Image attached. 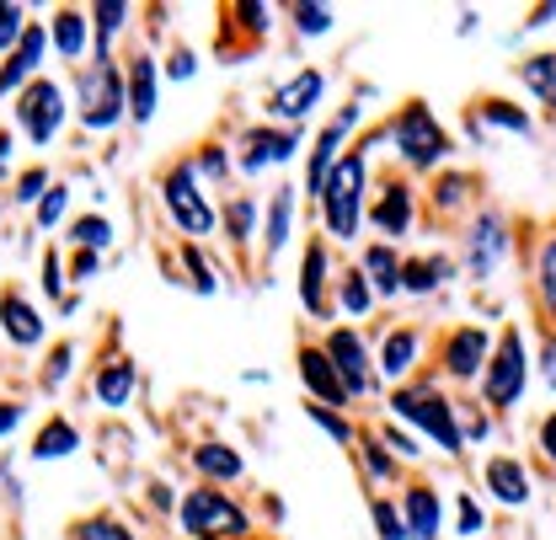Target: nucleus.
<instances>
[{
  "label": "nucleus",
  "mask_w": 556,
  "mask_h": 540,
  "mask_svg": "<svg viewBox=\"0 0 556 540\" xmlns=\"http://www.w3.org/2000/svg\"><path fill=\"white\" fill-rule=\"evenodd\" d=\"M486 492L508 508H525L530 503V472L514 461V455H492L486 461Z\"/></svg>",
  "instance_id": "obj_22"
},
{
  "label": "nucleus",
  "mask_w": 556,
  "mask_h": 540,
  "mask_svg": "<svg viewBox=\"0 0 556 540\" xmlns=\"http://www.w3.org/2000/svg\"><path fill=\"white\" fill-rule=\"evenodd\" d=\"M182 530L188 540H247V508L204 481L182 498Z\"/></svg>",
  "instance_id": "obj_5"
},
{
  "label": "nucleus",
  "mask_w": 556,
  "mask_h": 540,
  "mask_svg": "<svg viewBox=\"0 0 556 540\" xmlns=\"http://www.w3.org/2000/svg\"><path fill=\"white\" fill-rule=\"evenodd\" d=\"M182 263H188V273H193V289H199V294H219V278H214V268L204 263L199 247H182Z\"/></svg>",
  "instance_id": "obj_46"
},
{
  "label": "nucleus",
  "mask_w": 556,
  "mask_h": 540,
  "mask_svg": "<svg viewBox=\"0 0 556 540\" xmlns=\"http://www.w3.org/2000/svg\"><path fill=\"white\" fill-rule=\"evenodd\" d=\"M535 444H541V461L556 472V412H546V417L535 423Z\"/></svg>",
  "instance_id": "obj_50"
},
{
  "label": "nucleus",
  "mask_w": 556,
  "mask_h": 540,
  "mask_svg": "<svg viewBox=\"0 0 556 540\" xmlns=\"http://www.w3.org/2000/svg\"><path fill=\"white\" fill-rule=\"evenodd\" d=\"M75 113H80L86 129H113L129 113V75L113 54H97L80 70V108Z\"/></svg>",
  "instance_id": "obj_3"
},
{
  "label": "nucleus",
  "mask_w": 556,
  "mask_h": 540,
  "mask_svg": "<svg viewBox=\"0 0 556 540\" xmlns=\"http://www.w3.org/2000/svg\"><path fill=\"white\" fill-rule=\"evenodd\" d=\"M11 145H16V139H11V129H0V177L11 172Z\"/></svg>",
  "instance_id": "obj_58"
},
{
  "label": "nucleus",
  "mask_w": 556,
  "mask_h": 540,
  "mask_svg": "<svg viewBox=\"0 0 556 540\" xmlns=\"http://www.w3.org/2000/svg\"><path fill=\"white\" fill-rule=\"evenodd\" d=\"M70 540H139L118 514H91L80 525H70Z\"/></svg>",
  "instance_id": "obj_38"
},
{
  "label": "nucleus",
  "mask_w": 556,
  "mask_h": 540,
  "mask_svg": "<svg viewBox=\"0 0 556 540\" xmlns=\"http://www.w3.org/2000/svg\"><path fill=\"white\" fill-rule=\"evenodd\" d=\"M386 139L396 145V155H402V166H413V172H428V166H439L444 155H450V135L439 129V118L428 113V102H402L396 113H391V124H386Z\"/></svg>",
  "instance_id": "obj_2"
},
{
  "label": "nucleus",
  "mask_w": 556,
  "mask_h": 540,
  "mask_svg": "<svg viewBox=\"0 0 556 540\" xmlns=\"http://www.w3.org/2000/svg\"><path fill=\"white\" fill-rule=\"evenodd\" d=\"M338 300H343L348 316H369V305H375V284L364 278V268H343V278H338Z\"/></svg>",
  "instance_id": "obj_36"
},
{
  "label": "nucleus",
  "mask_w": 556,
  "mask_h": 540,
  "mask_svg": "<svg viewBox=\"0 0 556 540\" xmlns=\"http://www.w3.org/2000/svg\"><path fill=\"white\" fill-rule=\"evenodd\" d=\"M321 348L332 353V364H338V375L348 380V391H353V397H375V391H380V369H375V353L364 348V338H358L353 327H332Z\"/></svg>",
  "instance_id": "obj_9"
},
{
  "label": "nucleus",
  "mask_w": 556,
  "mask_h": 540,
  "mask_svg": "<svg viewBox=\"0 0 556 540\" xmlns=\"http://www.w3.org/2000/svg\"><path fill=\"white\" fill-rule=\"evenodd\" d=\"M129 27V5L124 0H102L91 5V38H97V54H108V43Z\"/></svg>",
  "instance_id": "obj_33"
},
{
  "label": "nucleus",
  "mask_w": 556,
  "mask_h": 540,
  "mask_svg": "<svg viewBox=\"0 0 556 540\" xmlns=\"http://www.w3.org/2000/svg\"><path fill=\"white\" fill-rule=\"evenodd\" d=\"M193 49H188V43H172V54H166V75H172V80H188V75H193Z\"/></svg>",
  "instance_id": "obj_52"
},
{
  "label": "nucleus",
  "mask_w": 556,
  "mask_h": 540,
  "mask_svg": "<svg viewBox=\"0 0 556 540\" xmlns=\"http://www.w3.org/2000/svg\"><path fill=\"white\" fill-rule=\"evenodd\" d=\"M294 155H300V129H252L247 150H241V172H268Z\"/></svg>",
  "instance_id": "obj_18"
},
{
  "label": "nucleus",
  "mask_w": 556,
  "mask_h": 540,
  "mask_svg": "<svg viewBox=\"0 0 556 540\" xmlns=\"http://www.w3.org/2000/svg\"><path fill=\"white\" fill-rule=\"evenodd\" d=\"M541 375H546V386L556 391V338H546V348H541Z\"/></svg>",
  "instance_id": "obj_56"
},
{
  "label": "nucleus",
  "mask_w": 556,
  "mask_h": 540,
  "mask_svg": "<svg viewBox=\"0 0 556 540\" xmlns=\"http://www.w3.org/2000/svg\"><path fill=\"white\" fill-rule=\"evenodd\" d=\"M450 273H455L450 258H413V263L402 268V294H428V289H439Z\"/></svg>",
  "instance_id": "obj_32"
},
{
  "label": "nucleus",
  "mask_w": 556,
  "mask_h": 540,
  "mask_svg": "<svg viewBox=\"0 0 556 540\" xmlns=\"http://www.w3.org/2000/svg\"><path fill=\"white\" fill-rule=\"evenodd\" d=\"M49 43H54V38H49V27H43V22H33V27H27V38L16 43V54L0 65V97H22V91L38 80V65H43Z\"/></svg>",
  "instance_id": "obj_14"
},
{
  "label": "nucleus",
  "mask_w": 556,
  "mask_h": 540,
  "mask_svg": "<svg viewBox=\"0 0 556 540\" xmlns=\"http://www.w3.org/2000/svg\"><path fill=\"white\" fill-rule=\"evenodd\" d=\"M466 124H492V129H508V135H530V113L503 102V97H477L466 102Z\"/></svg>",
  "instance_id": "obj_26"
},
{
  "label": "nucleus",
  "mask_w": 556,
  "mask_h": 540,
  "mask_svg": "<svg viewBox=\"0 0 556 540\" xmlns=\"http://www.w3.org/2000/svg\"><path fill=\"white\" fill-rule=\"evenodd\" d=\"M70 278H75V284L97 278V252H75V263H70Z\"/></svg>",
  "instance_id": "obj_55"
},
{
  "label": "nucleus",
  "mask_w": 556,
  "mask_h": 540,
  "mask_svg": "<svg viewBox=\"0 0 556 540\" xmlns=\"http://www.w3.org/2000/svg\"><path fill=\"white\" fill-rule=\"evenodd\" d=\"M466 188H471V177H466V172H450V177H439V188H433L439 214H455V209L466 203Z\"/></svg>",
  "instance_id": "obj_44"
},
{
  "label": "nucleus",
  "mask_w": 556,
  "mask_h": 540,
  "mask_svg": "<svg viewBox=\"0 0 556 540\" xmlns=\"http://www.w3.org/2000/svg\"><path fill=\"white\" fill-rule=\"evenodd\" d=\"M519 80L535 91V102L556 118V54H530V60L519 65Z\"/></svg>",
  "instance_id": "obj_30"
},
{
  "label": "nucleus",
  "mask_w": 556,
  "mask_h": 540,
  "mask_svg": "<svg viewBox=\"0 0 556 540\" xmlns=\"http://www.w3.org/2000/svg\"><path fill=\"white\" fill-rule=\"evenodd\" d=\"M391 406H396V417H407V423H417L444 455H460V444H466V428H460V417H455V402L444 397V391H433L428 380L422 386H402L396 397H391Z\"/></svg>",
  "instance_id": "obj_4"
},
{
  "label": "nucleus",
  "mask_w": 556,
  "mask_h": 540,
  "mask_svg": "<svg viewBox=\"0 0 556 540\" xmlns=\"http://www.w3.org/2000/svg\"><path fill=\"white\" fill-rule=\"evenodd\" d=\"M124 75H129V118L150 124L155 118V97H161V65L139 49V54L124 60Z\"/></svg>",
  "instance_id": "obj_19"
},
{
  "label": "nucleus",
  "mask_w": 556,
  "mask_h": 540,
  "mask_svg": "<svg viewBox=\"0 0 556 540\" xmlns=\"http://www.w3.org/2000/svg\"><path fill=\"white\" fill-rule=\"evenodd\" d=\"M75 450H80V434H75V423H65V417H49L38 428V439H33V461H65Z\"/></svg>",
  "instance_id": "obj_28"
},
{
  "label": "nucleus",
  "mask_w": 556,
  "mask_h": 540,
  "mask_svg": "<svg viewBox=\"0 0 556 540\" xmlns=\"http://www.w3.org/2000/svg\"><path fill=\"white\" fill-rule=\"evenodd\" d=\"M0 332L16 342V348H38L43 342V316H38V305L16 284L0 289Z\"/></svg>",
  "instance_id": "obj_17"
},
{
  "label": "nucleus",
  "mask_w": 556,
  "mask_h": 540,
  "mask_svg": "<svg viewBox=\"0 0 556 540\" xmlns=\"http://www.w3.org/2000/svg\"><path fill=\"white\" fill-rule=\"evenodd\" d=\"M321 91H327L321 70H300V75H289L274 97H268V113L278 118V129H300V124L311 118V108L321 102Z\"/></svg>",
  "instance_id": "obj_11"
},
{
  "label": "nucleus",
  "mask_w": 556,
  "mask_h": 540,
  "mask_svg": "<svg viewBox=\"0 0 556 540\" xmlns=\"http://www.w3.org/2000/svg\"><path fill=\"white\" fill-rule=\"evenodd\" d=\"M27 27H33V22H27V11L5 0V5H0V54H5V60L16 54V43L27 38Z\"/></svg>",
  "instance_id": "obj_41"
},
{
  "label": "nucleus",
  "mask_w": 556,
  "mask_h": 540,
  "mask_svg": "<svg viewBox=\"0 0 556 540\" xmlns=\"http://www.w3.org/2000/svg\"><path fill=\"white\" fill-rule=\"evenodd\" d=\"M358 129V108H343V118H332L321 135H316V145H311V161H305V193L311 199H321V188H327V177H332V166L343 161V145L348 135Z\"/></svg>",
  "instance_id": "obj_12"
},
{
  "label": "nucleus",
  "mask_w": 556,
  "mask_h": 540,
  "mask_svg": "<svg viewBox=\"0 0 556 540\" xmlns=\"http://www.w3.org/2000/svg\"><path fill=\"white\" fill-rule=\"evenodd\" d=\"M321 225L327 236L338 241H353L358 225H364V145L358 150H343V161L332 166L327 188H321Z\"/></svg>",
  "instance_id": "obj_1"
},
{
  "label": "nucleus",
  "mask_w": 556,
  "mask_h": 540,
  "mask_svg": "<svg viewBox=\"0 0 556 540\" xmlns=\"http://www.w3.org/2000/svg\"><path fill=\"white\" fill-rule=\"evenodd\" d=\"M353 455L364 461V476H369V481H391V476H396V461L386 455V444H380V439H358V450H353Z\"/></svg>",
  "instance_id": "obj_42"
},
{
  "label": "nucleus",
  "mask_w": 556,
  "mask_h": 540,
  "mask_svg": "<svg viewBox=\"0 0 556 540\" xmlns=\"http://www.w3.org/2000/svg\"><path fill=\"white\" fill-rule=\"evenodd\" d=\"M508 258V219L503 209H482L471 219V236H466V263H471V278H486Z\"/></svg>",
  "instance_id": "obj_13"
},
{
  "label": "nucleus",
  "mask_w": 556,
  "mask_h": 540,
  "mask_svg": "<svg viewBox=\"0 0 556 540\" xmlns=\"http://www.w3.org/2000/svg\"><path fill=\"white\" fill-rule=\"evenodd\" d=\"M369 514H375V530H380V540H413V536H407L402 508H396L391 498H375V503H369Z\"/></svg>",
  "instance_id": "obj_43"
},
{
  "label": "nucleus",
  "mask_w": 556,
  "mask_h": 540,
  "mask_svg": "<svg viewBox=\"0 0 556 540\" xmlns=\"http://www.w3.org/2000/svg\"><path fill=\"white\" fill-rule=\"evenodd\" d=\"M193 466L208 476V481H236L241 476V455L230 444H199L193 450Z\"/></svg>",
  "instance_id": "obj_35"
},
{
  "label": "nucleus",
  "mask_w": 556,
  "mask_h": 540,
  "mask_svg": "<svg viewBox=\"0 0 556 540\" xmlns=\"http://www.w3.org/2000/svg\"><path fill=\"white\" fill-rule=\"evenodd\" d=\"M70 364H75V342H54V348H49V369H43V391H60V386H65Z\"/></svg>",
  "instance_id": "obj_45"
},
{
  "label": "nucleus",
  "mask_w": 556,
  "mask_h": 540,
  "mask_svg": "<svg viewBox=\"0 0 556 540\" xmlns=\"http://www.w3.org/2000/svg\"><path fill=\"white\" fill-rule=\"evenodd\" d=\"M417 348H422V332H417V327H391V332L380 338V348H375L380 380H402L417 364Z\"/></svg>",
  "instance_id": "obj_20"
},
{
  "label": "nucleus",
  "mask_w": 556,
  "mask_h": 540,
  "mask_svg": "<svg viewBox=\"0 0 556 540\" xmlns=\"http://www.w3.org/2000/svg\"><path fill=\"white\" fill-rule=\"evenodd\" d=\"M492 348H497L492 332H482V327H455L450 338L439 342V364H444L450 380H482Z\"/></svg>",
  "instance_id": "obj_10"
},
{
  "label": "nucleus",
  "mask_w": 556,
  "mask_h": 540,
  "mask_svg": "<svg viewBox=\"0 0 556 540\" xmlns=\"http://www.w3.org/2000/svg\"><path fill=\"white\" fill-rule=\"evenodd\" d=\"M199 172H204V177H225V172H230L225 145H204V150H199Z\"/></svg>",
  "instance_id": "obj_54"
},
{
  "label": "nucleus",
  "mask_w": 556,
  "mask_h": 540,
  "mask_svg": "<svg viewBox=\"0 0 556 540\" xmlns=\"http://www.w3.org/2000/svg\"><path fill=\"white\" fill-rule=\"evenodd\" d=\"M49 188H54V183H49V172H43V166H33V172L16 183V203H43Z\"/></svg>",
  "instance_id": "obj_48"
},
{
  "label": "nucleus",
  "mask_w": 556,
  "mask_h": 540,
  "mask_svg": "<svg viewBox=\"0 0 556 540\" xmlns=\"http://www.w3.org/2000/svg\"><path fill=\"white\" fill-rule=\"evenodd\" d=\"M60 289H65V268H60V252H43V294H49V300H60Z\"/></svg>",
  "instance_id": "obj_53"
},
{
  "label": "nucleus",
  "mask_w": 556,
  "mask_h": 540,
  "mask_svg": "<svg viewBox=\"0 0 556 540\" xmlns=\"http://www.w3.org/2000/svg\"><path fill=\"white\" fill-rule=\"evenodd\" d=\"M300 380L311 386V397L321 406H343L353 391H348V380L338 375V364H332V353L321 348V342H300Z\"/></svg>",
  "instance_id": "obj_15"
},
{
  "label": "nucleus",
  "mask_w": 556,
  "mask_h": 540,
  "mask_svg": "<svg viewBox=\"0 0 556 540\" xmlns=\"http://www.w3.org/2000/svg\"><path fill=\"white\" fill-rule=\"evenodd\" d=\"M380 444H391V450H396L402 461H417V455H422V450H417V439H413V434H402L396 423H386V434H380Z\"/></svg>",
  "instance_id": "obj_51"
},
{
  "label": "nucleus",
  "mask_w": 556,
  "mask_h": 540,
  "mask_svg": "<svg viewBox=\"0 0 556 540\" xmlns=\"http://www.w3.org/2000/svg\"><path fill=\"white\" fill-rule=\"evenodd\" d=\"M402 519H407V536L413 540H439L444 508H439V492H433L428 481H413V487L402 492Z\"/></svg>",
  "instance_id": "obj_21"
},
{
  "label": "nucleus",
  "mask_w": 556,
  "mask_h": 540,
  "mask_svg": "<svg viewBox=\"0 0 556 540\" xmlns=\"http://www.w3.org/2000/svg\"><path fill=\"white\" fill-rule=\"evenodd\" d=\"M161 203H166V214H172V225L182 230V236H214V209H208L204 188H199V166L193 161H172L166 166V177H161Z\"/></svg>",
  "instance_id": "obj_6"
},
{
  "label": "nucleus",
  "mask_w": 556,
  "mask_h": 540,
  "mask_svg": "<svg viewBox=\"0 0 556 540\" xmlns=\"http://www.w3.org/2000/svg\"><path fill=\"white\" fill-rule=\"evenodd\" d=\"M289 236H294V188H274V203H268V258L289 247Z\"/></svg>",
  "instance_id": "obj_31"
},
{
  "label": "nucleus",
  "mask_w": 556,
  "mask_h": 540,
  "mask_svg": "<svg viewBox=\"0 0 556 540\" xmlns=\"http://www.w3.org/2000/svg\"><path fill=\"white\" fill-rule=\"evenodd\" d=\"M49 38L60 49V60H80L86 43H91V11H75V5H60L54 22H49Z\"/></svg>",
  "instance_id": "obj_25"
},
{
  "label": "nucleus",
  "mask_w": 556,
  "mask_h": 540,
  "mask_svg": "<svg viewBox=\"0 0 556 540\" xmlns=\"http://www.w3.org/2000/svg\"><path fill=\"white\" fill-rule=\"evenodd\" d=\"M455 525H460V536H482V508H477V498L471 492H460V503H455Z\"/></svg>",
  "instance_id": "obj_49"
},
{
  "label": "nucleus",
  "mask_w": 556,
  "mask_h": 540,
  "mask_svg": "<svg viewBox=\"0 0 556 540\" xmlns=\"http://www.w3.org/2000/svg\"><path fill=\"white\" fill-rule=\"evenodd\" d=\"M305 417H311V423H316V428H321V434H327L332 444H343V450H358V428L348 423L343 412H332V406L311 402V406H305Z\"/></svg>",
  "instance_id": "obj_37"
},
{
  "label": "nucleus",
  "mask_w": 556,
  "mask_h": 540,
  "mask_svg": "<svg viewBox=\"0 0 556 540\" xmlns=\"http://www.w3.org/2000/svg\"><path fill=\"white\" fill-rule=\"evenodd\" d=\"M535 300H541V311L556 322V225L541 236V247H535Z\"/></svg>",
  "instance_id": "obj_29"
},
{
  "label": "nucleus",
  "mask_w": 556,
  "mask_h": 540,
  "mask_svg": "<svg viewBox=\"0 0 556 540\" xmlns=\"http://www.w3.org/2000/svg\"><path fill=\"white\" fill-rule=\"evenodd\" d=\"M289 16H294V33H305V38H321V33H332V22H338L332 5H311V0L289 5Z\"/></svg>",
  "instance_id": "obj_39"
},
{
  "label": "nucleus",
  "mask_w": 556,
  "mask_h": 540,
  "mask_svg": "<svg viewBox=\"0 0 556 540\" xmlns=\"http://www.w3.org/2000/svg\"><path fill=\"white\" fill-rule=\"evenodd\" d=\"M16 129L33 139L38 150L60 139V129H65V91H60V80L38 75V80L16 97Z\"/></svg>",
  "instance_id": "obj_8"
},
{
  "label": "nucleus",
  "mask_w": 556,
  "mask_h": 540,
  "mask_svg": "<svg viewBox=\"0 0 556 540\" xmlns=\"http://www.w3.org/2000/svg\"><path fill=\"white\" fill-rule=\"evenodd\" d=\"M300 305L321 322L332 305H327V241H311L305 247V273H300Z\"/></svg>",
  "instance_id": "obj_24"
},
{
  "label": "nucleus",
  "mask_w": 556,
  "mask_h": 540,
  "mask_svg": "<svg viewBox=\"0 0 556 540\" xmlns=\"http://www.w3.org/2000/svg\"><path fill=\"white\" fill-rule=\"evenodd\" d=\"M70 247H75V252H108V247H113L108 214H80V219H70Z\"/></svg>",
  "instance_id": "obj_34"
},
{
  "label": "nucleus",
  "mask_w": 556,
  "mask_h": 540,
  "mask_svg": "<svg viewBox=\"0 0 556 540\" xmlns=\"http://www.w3.org/2000/svg\"><path fill=\"white\" fill-rule=\"evenodd\" d=\"M16 423H22V406L0 402V439H5V434H16Z\"/></svg>",
  "instance_id": "obj_57"
},
{
  "label": "nucleus",
  "mask_w": 556,
  "mask_h": 540,
  "mask_svg": "<svg viewBox=\"0 0 556 540\" xmlns=\"http://www.w3.org/2000/svg\"><path fill=\"white\" fill-rule=\"evenodd\" d=\"M135 359H124V353H113L102 369H97V402L102 406H124L135 397Z\"/></svg>",
  "instance_id": "obj_27"
},
{
  "label": "nucleus",
  "mask_w": 556,
  "mask_h": 540,
  "mask_svg": "<svg viewBox=\"0 0 556 540\" xmlns=\"http://www.w3.org/2000/svg\"><path fill=\"white\" fill-rule=\"evenodd\" d=\"M358 268H364V278L375 284V294H402V258H396V247L391 241H375V247H364V258H358Z\"/></svg>",
  "instance_id": "obj_23"
},
{
  "label": "nucleus",
  "mask_w": 556,
  "mask_h": 540,
  "mask_svg": "<svg viewBox=\"0 0 556 540\" xmlns=\"http://www.w3.org/2000/svg\"><path fill=\"white\" fill-rule=\"evenodd\" d=\"M413 209H417L413 188H407L402 177H386L375 203H369V219H375V230H380L386 241H402V236L413 230Z\"/></svg>",
  "instance_id": "obj_16"
},
{
  "label": "nucleus",
  "mask_w": 556,
  "mask_h": 540,
  "mask_svg": "<svg viewBox=\"0 0 556 540\" xmlns=\"http://www.w3.org/2000/svg\"><path fill=\"white\" fill-rule=\"evenodd\" d=\"M252 219H257V203L247 199V193L225 203V236H230L236 247H247V241H252Z\"/></svg>",
  "instance_id": "obj_40"
},
{
  "label": "nucleus",
  "mask_w": 556,
  "mask_h": 540,
  "mask_svg": "<svg viewBox=\"0 0 556 540\" xmlns=\"http://www.w3.org/2000/svg\"><path fill=\"white\" fill-rule=\"evenodd\" d=\"M525 380H530V353H525V338H519V327H508L497 348H492V359H486V375H482V397L492 412H508V406H519L525 397Z\"/></svg>",
  "instance_id": "obj_7"
},
{
  "label": "nucleus",
  "mask_w": 556,
  "mask_h": 540,
  "mask_svg": "<svg viewBox=\"0 0 556 540\" xmlns=\"http://www.w3.org/2000/svg\"><path fill=\"white\" fill-rule=\"evenodd\" d=\"M65 203H70V188H65V183H54V188L43 193V203H38V230L60 225V219H65Z\"/></svg>",
  "instance_id": "obj_47"
}]
</instances>
